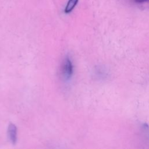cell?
I'll use <instances>...</instances> for the list:
<instances>
[{
	"label": "cell",
	"instance_id": "obj_3",
	"mask_svg": "<svg viewBox=\"0 0 149 149\" xmlns=\"http://www.w3.org/2000/svg\"><path fill=\"white\" fill-rule=\"evenodd\" d=\"M79 0H69L65 9V12L66 13H70L76 6Z\"/></svg>",
	"mask_w": 149,
	"mask_h": 149
},
{
	"label": "cell",
	"instance_id": "obj_2",
	"mask_svg": "<svg viewBox=\"0 0 149 149\" xmlns=\"http://www.w3.org/2000/svg\"><path fill=\"white\" fill-rule=\"evenodd\" d=\"M8 134L11 143L15 144L17 141V127L12 123H9L8 126Z\"/></svg>",
	"mask_w": 149,
	"mask_h": 149
},
{
	"label": "cell",
	"instance_id": "obj_1",
	"mask_svg": "<svg viewBox=\"0 0 149 149\" xmlns=\"http://www.w3.org/2000/svg\"><path fill=\"white\" fill-rule=\"evenodd\" d=\"M61 73L65 81H69L72 77L73 73V63L68 56H66L62 63L61 67Z\"/></svg>",
	"mask_w": 149,
	"mask_h": 149
}]
</instances>
